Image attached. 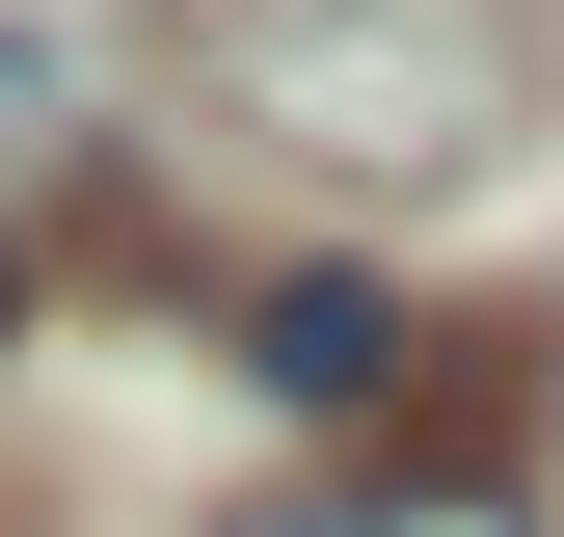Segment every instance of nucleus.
<instances>
[{"label": "nucleus", "mask_w": 564, "mask_h": 537, "mask_svg": "<svg viewBox=\"0 0 564 537\" xmlns=\"http://www.w3.org/2000/svg\"><path fill=\"white\" fill-rule=\"evenodd\" d=\"M242 376H269V403H403V296H349V268H296Z\"/></svg>", "instance_id": "3"}, {"label": "nucleus", "mask_w": 564, "mask_h": 537, "mask_svg": "<svg viewBox=\"0 0 564 537\" xmlns=\"http://www.w3.org/2000/svg\"><path fill=\"white\" fill-rule=\"evenodd\" d=\"M0 322H28V268H0Z\"/></svg>", "instance_id": "5"}, {"label": "nucleus", "mask_w": 564, "mask_h": 537, "mask_svg": "<svg viewBox=\"0 0 564 537\" xmlns=\"http://www.w3.org/2000/svg\"><path fill=\"white\" fill-rule=\"evenodd\" d=\"M242 537H538L511 484H457V457H431V484H349V511H242Z\"/></svg>", "instance_id": "4"}, {"label": "nucleus", "mask_w": 564, "mask_h": 537, "mask_svg": "<svg viewBox=\"0 0 564 537\" xmlns=\"http://www.w3.org/2000/svg\"><path fill=\"white\" fill-rule=\"evenodd\" d=\"M108 108H134V0H0V162H54Z\"/></svg>", "instance_id": "2"}, {"label": "nucleus", "mask_w": 564, "mask_h": 537, "mask_svg": "<svg viewBox=\"0 0 564 537\" xmlns=\"http://www.w3.org/2000/svg\"><path fill=\"white\" fill-rule=\"evenodd\" d=\"M242 108L323 134V162H484L511 54H484V0H296V28L242 54Z\"/></svg>", "instance_id": "1"}]
</instances>
